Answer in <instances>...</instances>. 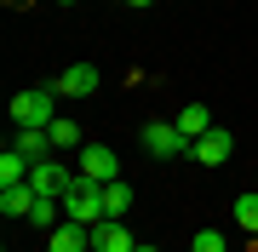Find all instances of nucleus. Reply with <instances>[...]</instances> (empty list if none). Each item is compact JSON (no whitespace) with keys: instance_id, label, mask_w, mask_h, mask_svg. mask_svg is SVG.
<instances>
[{"instance_id":"obj_1","label":"nucleus","mask_w":258,"mask_h":252,"mask_svg":"<svg viewBox=\"0 0 258 252\" xmlns=\"http://www.w3.org/2000/svg\"><path fill=\"white\" fill-rule=\"evenodd\" d=\"M52 121H57V86L12 92V126H52Z\"/></svg>"},{"instance_id":"obj_2","label":"nucleus","mask_w":258,"mask_h":252,"mask_svg":"<svg viewBox=\"0 0 258 252\" xmlns=\"http://www.w3.org/2000/svg\"><path fill=\"white\" fill-rule=\"evenodd\" d=\"M63 218H69V224H86V229L109 218V212H103V184H98V178H86V172L75 178V189L63 195Z\"/></svg>"},{"instance_id":"obj_3","label":"nucleus","mask_w":258,"mask_h":252,"mask_svg":"<svg viewBox=\"0 0 258 252\" xmlns=\"http://www.w3.org/2000/svg\"><path fill=\"white\" fill-rule=\"evenodd\" d=\"M75 178H81V172H63L57 160H35V166H29V189H35V195H52V201H63L69 189H75Z\"/></svg>"},{"instance_id":"obj_4","label":"nucleus","mask_w":258,"mask_h":252,"mask_svg":"<svg viewBox=\"0 0 258 252\" xmlns=\"http://www.w3.org/2000/svg\"><path fill=\"white\" fill-rule=\"evenodd\" d=\"M144 149L155 155V160H172V155L189 149V138L178 132V121H149V126H144Z\"/></svg>"},{"instance_id":"obj_5","label":"nucleus","mask_w":258,"mask_h":252,"mask_svg":"<svg viewBox=\"0 0 258 252\" xmlns=\"http://www.w3.org/2000/svg\"><path fill=\"white\" fill-rule=\"evenodd\" d=\"M230 149H235V138H230L224 126H207L201 138L189 143V155L201 160V166H224V160H230Z\"/></svg>"},{"instance_id":"obj_6","label":"nucleus","mask_w":258,"mask_h":252,"mask_svg":"<svg viewBox=\"0 0 258 252\" xmlns=\"http://www.w3.org/2000/svg\"><path fill=\"white\" fill-rule=\"evenodd\" d=\"M81 172L98 178V184H115V178H120V160H115V149H103V143H86V149H81Z\"/></svg>"},{"instance_id":"obj_7","label":"nucleus","mask_w":258,"mask_h":252,"mask_svg":"<svg viewBox=\"0 0 258 252\" xmlns=\"http://www.w3.org/2000/svg\"><path fill=\"white\" fill-rule=\"evenodd\" d=\"M12 149H18L29 166H35V160H52V132H46V126H18Z\"/></svg>"},{"instance_id":"obj_8","label":"nucleus","mask_w":258,"mask_h":252,"mask_svg":"<svg viewBox=\"0 0 258 252\" xmlns=\"http://www.w3.org/2000/svg\"><path fill=\"white\" fill-rule=\"evenodd\" d=\"M98 80H103V75H98L92 63H69L63 75H57V92H63V98H92Z\"/></svg>"},{"instance_id":"obj_9","label":"nucleus","mask_w":258,"mask_h":252,"mask_svg":"<svg viewBox=\"0 0 258 252\" xmlns=\"http://www.w3.org/2000/svg\"><path fill=\"white\" fill-rule=\"evenodd\" d=\"M138 241L126 235V224L120 218H103V224H92V252H132Z\"/></svg>"},{"instance_id":"obj_10","label":"nucleus","mask_w":258,"mask_h":252,"mask_svg":"<svg viewBox=\"0 0 258 252\" xmlns=\"http://www.w3.org/2000/svg\"><path fill=\"white\" fill-rule=\"evenodd\" d=\"M52 252H92V229H86V224H69V218H63V224L52 229Z\"/></svg>"},{"instance_id":"obj_11","label":"nucleus","mask_w":258,"mask_h":252,"mask_svg":"<svg viewBox=\"0 0 258 252\" xmlns=\"http://www.w3.org/2000/svg\"><path fill=\"white\" fill-rule=\"evenodd\" d=\"M0 212H6V218H29V212H35V189H29V184H6V189H0Z\"/></svg>"},{"instance_id":"obj_12","label":"nucleus","mask_w":258,"mask_h":252,"mask_svg":"<svg viewBox=\"0 0 258 252\" xmlns=\"http://www.w3.org/2000/svg\"><path fill=\"white\" fill-rule=\"evenodd\" d=\"M212 126V115H207V103H189V109H178V132H184V138L195 143L201 138V132Z\"/></svg>"},{"instance_id":"obj_13","label":"nucleus","mask_w":258,"mask_h":252,"mask_svg":"<svg viewBox=\"0 0 258 252\" xmlns=\"http://www.w3.org/2000/svg\"><path fill=\"white\" fill-rule=\"evenodd\" d=\"M103 212H109V218H126L132 212V184H120V178L103 184Z\"/></svg>"},{"instance_id":"obj_14","label":"nucleus","mask_w":258,"mask_h":252,"mask_svg":"<svg viewBox=\"0 0 258 252\" xmlns=\"http://www.w3.org/2000/svg\"><path fill=\"white\" fill-rule=\"evenodd\" d=\"M6 184H29V160L12 149V143H6V155H0V189Z\"/></svg>"},{"instance_id":"obj_15","label":"nucleus","mask_w":258,"mask_h":252,"mask_svg":"<svg viewBox=\"0 0 258 252\" xmlns=\"http://www.w3.org/2000/svg\"><path fill=\"white\" fill-rule=\"evenodd\" d=\"M235 224L247 229V235H258V189H247V195H235Z\"/></svg>"},{"instance_id":"obj_16","label":"nucleus","mask_w":258,"mask_h":252,"mask_svg":"<svg viewBox=\"0 0 258 252\" xmlns=\"http://www.w3.org/2000/svg\"><path fill=\"white\" fill-rule=\"evenodd\" d=\"M46 132H52V149H86V143H81V126H75V121H52Z\"/></svg>"},{"instance_id":"obj_17","label":"nucleus","mask_w":258,"mask_h":252,"mask_svg":"<svg viewBox=\"0 0 258 252\" xmlns=\"http://www.w3.org/2000/svg\"><path fill=\"white\" fill-rule=\"evenodd\" d=\"M29 224H40V229H57V201H52V195H35V212H29Z\"/></svg>"},{"instance_id":"obj_18","label":"nucleus","mask_w":258,"mask_h":252,"mask_svg":"<svg viewBox=\"0 0 258 252\" xmlns=\"http://www.w3.org/2000/svg\"><path fill=\"white\" fill-rule=\"evenodd\" d=\"M189 252H224V235H218V229H195Z\"/></svg>"},{"instance_id":"obj_19","label":"nucleus","mask_w":258,"mask_h":252,"mask_svg":"<svg viewBox=\"0 0 258 252\" xmlns=\"http://www.w3.org/2000/svg\"><path fill=\"white\" fill-rule=\"evenodd\" d=\"M126 6H155V0H126Z\"/></svg>"},{"instance_id":"obj_20","label":"nucleus","mask_w":258,"mask_h":252,"mask_svg":"<svg viewBox=\"0 0 258 252\" xmlns=\"http://www.w3.org/2000/svg\"><path fill=\"white\" fill-rule=\"evenodd\" d=\"M132 252H155V246H132Z\"/></svg>"},{"instance_id":"obj_21","label":"nucleus","mask_w":258,"mask_h":252,"mask_svg":"<svg viewBox=\"0 0 258 252\" xmlns=\"http://www.w3.org/2000/svg\"><path fill=\"white\" fill-rule=\"evenodd\" d=\"M57 6H75V0H57Z\"/></svg>"}]
</instances>
